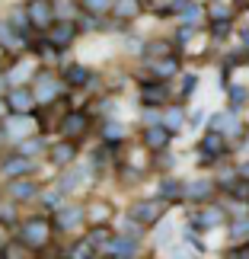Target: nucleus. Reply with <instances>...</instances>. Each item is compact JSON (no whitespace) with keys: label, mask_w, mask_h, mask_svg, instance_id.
Here are the masks:
<instances>
[{"label":"nucleus","mask_w":249,"mask_h":259,"mask_svg":"<svg viewBox=\"0 0 249 259\" xmlns=\"http://www.w3.org/2000/svg\"><path fill=\"white\" fill-rule=\"evenodd\" d=\"M163 192H166V195H179V186H176V179H166V183H163Z\"/></svg>","instance_id":"18"},{"label":"nucleus","mask_w":249,"mask_h":259,"mask_svg":"<svg viewBox=\"0 0 249 259\" xmlns=\"http://www.w3.org/2000/svg\"><path fill=\"white\" fill-rule=\"evenodd\" d=\"M173 259H195V256H188V253H176Z\"/></svg>","instance_id":"19"},{"label":"nucleus","mask_w":249,"mask_h":259,"mask_svg":"<svg viewBox=\"0 0 249 259\" xmlns=\"http://www.w3.org/2000/svg\"><path fill=\"white\" fill-rule=\"evenodd\" d=\"M86 67H71L67 71V83H74V87H80V83H86Z\"/></svg>","instance_id":"11"},{"label":"nucleus","mask_w":249,"mask_h":259,"mask_svg":"<svg viewBox=\"0 0 249 259\" xmlns=\"http://www.w3.org/2000/svg\"><path fill=\"white\" fill-rule=\"evenodd\" d=\"M71 157H74V144H58L55 151H52V160L55 163H71Z\"/></svg>","instance_id":"9"},{"label":"nucleus","mask_w":249,"mask_h":259,"mask_svg":"<svg viewBox=\"0 0 249 259\" xmlns=\"http://www.w3.org/2000/svg\"><path fill=\"white\" fill-rule=\"evenodd\" d=\"M10 192H13L16 198H29V195H35V186H13V189H10Z\"/></svg>","instance_id":"15"},{"label":"nucleus","mask_w":249,"mask_h":259,"mask_svg":"<svg viewBox=\"0 0 249 259\" xmlns=\"http://www.w3.org/2000/svg\"><path fill=\"white\" fill-rule=\"evenodd\" d=\"M211 192V183H202V179H195V186H188V195H195V198H202V195H208Z\"/></svg>","instance_id":"14"},{"label":"nucleus","mask_w":249,"mask_h":259,"mask_svg":"<svg viewBox=\"0 0 249 259\" xmlns=\"http://www.w3.org/2000/svg\"><path fill=\"white\" fill-rule=\"evenodd\" d=\"M230 234L236 237V240H243V237H249V221H240V224H236Z\"/></svg>","instance_id":"16"},{"label":"nucleus","mask_w":249,"mask_h":259,"mask_svg":"<svg viewBox=\"0 0 249 259\" xmlns=\"http://www.w3.org/2000/svg\"><path fill=\"white\" fill-rule=\"evenodd\" d=\"M48 240V221H42V218H32V221L26 224V243L29 246H42Z\"/></svg>","instance_id":"2"},{"label":"nucleus","mask_w":249,"mask_h":259,"mask_svg":"<svg viewBox=\"0 0 249 259\" xmlns=\"http://www.w3.org/2000/svg\"><path fill=\"white\" fill-rule=\"evenodd\" d=\"M166 141H169V132H163V128H151L147 132V144L151 147H166Z\"/></svg>","instance_id":"10"},{"label":"nucleus","mask_w":249,"mask_h":259,"mask_svg":"<svg viewBox=\"0 0 249 259\" xmlns=\"http://www.w3.org/2000/svg\"><path fill=\"white\" fill-rule=\"evenodd\" d=\"M52 10H55V4H45V0H32V4H29V19H32L35 26H48L52 23Z\"/></svg>","instance_id":"3"},{"label":"nucleus","mask_w":249,"mask_h":259,"mask_svg":"<svg viewBox=\"0 0 249 259\" xmlns=\"http://www.w3.org/2000/svg\"><path fill=\"white\" fill-rule=\"evenodd\" d=\"M10 103H13V109H16V112H29V109H32V103H35V96L29 93V90H13Z\"/></svg>","instance_id":"6"},{"label":"nucleus","mask_w":249,"mask_h":259,"mask_svg":"<svg viewBox=\"0 0 249 259\" xmlns=\"http://www.w3.org/2000/svg\"><path fill=\"white\" fill-rule=\"evenodd\" d=\"M115 13H118V16H134V13H137V0H118Z\"/></svg>","instance_id":"13"},{"label":"nucleus","mask_w":249,"mask_h":259,"mask_svg":"<svg viewBox=\"0 0 249 259\" xmlns=\"http://www.w3.org/2000/svg\"><path fill=\"white\" fill-rule=\"evenodd\" d=\"M80 218H83V211H80L77 205H64L61 211L55 214V224H58V227H64V231H67V227H77V224H80Z\"/></svg>","instance_id":"4"},{"label":"nucleus","mask_w":249,"mask_h":259,"mask_svg":"<svg viewBox=\"0 0 249 259\" xmlns=\"http://www.w3.org/2000/svg\"><path fill=\"white\" fill-rule=\"evenodd\" d=\"M166 122H169V128H179V122H182V112H179V109H169Z\"/></svg>","instance_id":"17"},{"label":"nucleus","mask_w":249,"mask_h":259,"mask_svg":"<svg viewBox=\"0 0 249 259\" xmlns=\"http://www.w3.org/2000/svg\"><path fill=\"white\" fill-rule=\"evenodd\" d=\"M71 38H74V26H67V23L55 26V32H52V42H55V45H67Z\"/></svg>","instance_id":"8"},{"label":"nucleus","mask_w":249,"mask_h":259,"mask_svg":"<svg viewBox=\"0 0 249 259\" xmlns=\"http://www.w3.org/2000/svg\"><path fill=\"white\" fill-rule=\"evenodd\" d=\"M83 128H86V118H83V115H77V112H71V115H67V118H64V125H61V132L74 138V135H83Z\"/></svg>","instance_id":"7"},{"label":"nucleus","mask_w":249,"mask_h":259,"mask_svg":"<svg viewBox=\"0 0 249 259\" xmlns=\"http://www.w3.org/2000/svg\"><path fill=\"white\" fill-rule=\"evenodd\" d=\"M83 7L89 13H106V10H112V0H83Z\"/></svg>","instance_id":"12"},{"label":"nucleus","mask_w":249,"mask_h":259,"mask_svg":"<svg viewBox=\"0 0 249 259\" xmlns=\"http://www.w3.org/2000/svg\"><path fill=\"white\" fill-rule=\"evenodd\" d=\"M160 214H163V202H137L131 208V218L137 224H154L160 221Z\"/></svg>","instance_id":"1"},{"label":"nucleus","mask_w":249,"mask_h":259,"mask_svg":"<svg viewBox=\"0 0 249 259\" xmlns=\"http://www.w3.org/2000/svg\"><path fill=\"white\" fill-rule=\"evenodd\" d=\"M112 259H122V256H112Z\"/></svg>","instance_id":"20"},{"label":"nucleus","mask_w":249,"mask_h":259,"mask_svg":"<svg viewBox=\"0 0 249 259\" xmlns=\"http://www.w3.org/2000/svg\"><path fill=\"white\" fill-rule=\"evenodd\" d=\"M29 170H32L29 157H13V160H7L4 166H0V176H4V179H13L19 173H29Z\"/></svg>","instance_id":"5"}]
</instances>
